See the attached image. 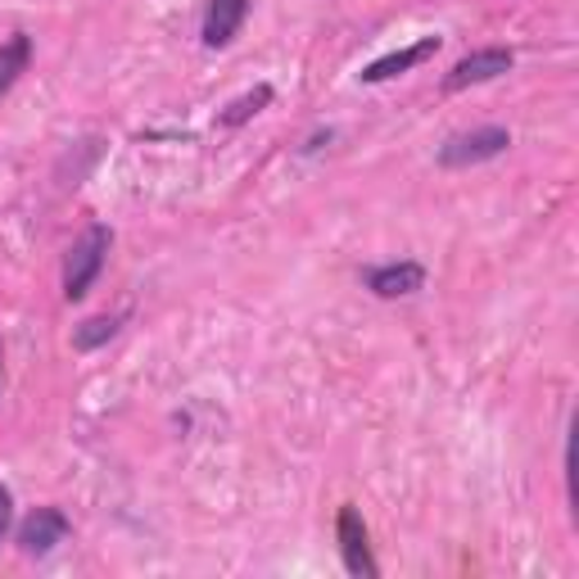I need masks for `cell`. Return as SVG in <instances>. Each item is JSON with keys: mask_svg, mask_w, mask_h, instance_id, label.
Instances as JSON below:
<instances>
[{"mask_svg": "<svg viewBox=\"0 0 579 579\" xmlns=\"http://www.w3.org/2000/svg\"><path fill=\"white\" fill-rule=\"evenodd\" d=\"M425 286V267L421 263H389V267H372L367 272V290L381 299H408Z\"/></svg>", "mask_w": 579, "mask_h": 579, "instance_id": "6", "label": "cell"}, {"mask_svg": "<svg viewBox=\"0 0 579 579\" xmlns=\"http://www.w3.org/2000/svg\"><path fill=\"white\" fill-rule=\"evenodd\" d=\"M250 14V0H208V14H204V46L222 50L231 46V37L240 33V23Z\"/></svg>", "mask_w": 579, "mask_h": 579, "instance_id": "7", "label": "cell"}, {"mask_svg": "<svg viewBox=\"0 0 579 579\" xmlns=\"http://www.w3.org/2000/svg\"><path fill=\"white\" fill-rule=\"evenodd\" d=\"M27 59H33V41L27 37H10L5 46H0V96L27 73Z\"/></svg>", "mask_w": 579, "mask_h": 579, "instance_id": "9", "label": "cell"}, {"mask_svg": "<svg viewBox=\"0 0 579 579\" xmlns=\"http://www.w3.org/2000/svg\"><path fill=\"white\" fill-rule=\"evenodd\" d=\"M511 64H516V55L503 50V46L475 50V55H467L462 64H457V69L444 77V91H467V86H480V82H494V77L511 73Z\"/></svg>", "mask_w": 579, "mask_h": 579, "instance_id": "4", "label": "cell"}, {"mask_svg": "<svg viewBox=\"0 0 579 579\" xmlns=\"http://www.w3.org/2000/svg\"><path fill=\"white\" fill-rule=\"evenodd\" d=\"M69 516L59 511V507H37L33 516H27V521L19 526V547L27 557H46L55 543H64L69 539Z\"/></svg>", "mask_w": 579, "mask_h": 579, "instance_id": "3", "label": "cell"}, {"mask_svg": "<svg viewBox=\"0 0 579 579\" xmlns=\"http://www.w3.org/2000/svg\"><path fill=\"white\" fill-rule=\"evenodd\" d=\"M507 145H511V132H507V128L457 132V136L444 141L439 164H444V168H475V164H484V159H498Z\"/></svg>", "mask_w": 579, "mask_h": 579, "instance_id": "2", "label": "cell"}, {"mask_svg": "<svg viewBox=\"0 0 579 579\" xmlns=\"http://www.w3.org/2000/svg\"><path fill=\"white\" fill-rule=\"evenodd\" d=\"M272 105V86H254V91H245L240 100H231L222 113H218V123L222 128H240V123H250V118L258 113V109H267Z\"/></svg>", "mask_w": 579, "mask_h": 579, "instance_id": "10", "label": "cell"}, {"mask_svg": "<svg viewBox=\"0 0 579 579\" xmlns=\"http://www.w3.org/2000/svg\"><path fill=\"white\" fill-rule=\"evenodd\" d=\"M109 245H113V231L100 227V222H91L77 240H73V250H69V263H64V294L69 299H82L91 290V281L100 277V267L109 258Z\"/></svg>", "mask_w": 579, "mask_h": 579, "instance_id": "1", "label": "cell"}, {"mask_svg": "<svg viewBox=\"0 0 579 579\" xmlns=\"http://www.w3.org/2000/svg\"><path fill=\"white\" fill-rule=\"evenodd\" d=\"M340 557L349 566V575L358 579H372L376 575V562H372V543H367V526H362L358 507H340Z\"/></svg>", "mask_w": 579, "mask_h": 579, "instance_id": "5", "label": "cell"}, {"mask_svg": "<svg viewBox=\"0 0 579 579\" xmlns=\"http://www.w3.org/2000/svg\"><path fill=\"white\" fill-rule=\"evenodd\" d=\"M118 326H123V317H91V322H82L77 330H73V349H100L105 340H113L118 335Z\"/></svg>", "mask_w": 579, "mask_h": 579, "instance_id": "11", "label": "cell"}, {"mask_svg": "<svg viewBox=\"0 0 579 579\" xmlns=\"http://www.w3.org/2000/svg\"><path fill=\"white\" fill-rule=\"evenodd\" d=\"M435 50H439V37H425V41H417V46H408V50H394V55H385V59H376V64L362 69V82H389V77H399V73L417 69L421 59H431Z\"/></svg>", "mask_w": 579, "mask_h": 579, "instance_id": "8", "label": "cell"}, {"mask_svg": "<svg viewBox=\"0 0 579 579\" xmlns=\"http://www.w3.org/2000/svg\"><path fill=\"white\" fill-rule=\"evenodd\" d=\"M10 516H14V498H10L5 484H0V539H5V530H10Z\"/></svg>", "mask_w": 579, "mask_h": 579, "instance_id": "12", "label": "cell"}]
</instances>
